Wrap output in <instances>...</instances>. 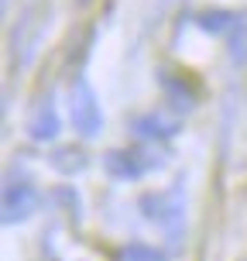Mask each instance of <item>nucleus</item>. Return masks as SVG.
<instances>
[{"label":"nucleus","instance_id":"obj_9","mask_svg":"<svg viewBox=\"0 0 247 261\" xmlns=\"http://www.w3.org/2000/svg\"><path fill=\"white\" fill-rule=\"evenodd\" d=\"M120 261H165V254L158 248H148V244H130V248L120 254Z\"/></svg>","mask_w":247,"mask_h":261},{"label":"nucleus","instance_id":"obj_7","mask_svg":"<svg viewBox=\"0 0 247 261\" xmlns=\"http://www.w3.org/2000/svg\"><path fill=\"white\" fill-rule=\"evenodd\" d=\"M196 24L203 28V31H209V35H227V31H237L240 28V17L230 11H206L196 17Z\"/></svg>","mask_w":247,"mask_h":261},{"label":"nucleus","instance_id":"obj_4","mask_svg":"<svg viewBox=\"0 0 247 261\" xmlns=\"http://www.w3.org/2000/svg\"><path fill=\"white\" fill-rule=\"evenodd\" d=\"M35 206H38V189L28 179H21V182L7 179V186H4V223L11 227V223L28 220L35 213Z\"/></svg>","mask_w":247,"mask_h":261},{"label":"nucleus","instance_id":"obj_5","mask_svg":"<svg viewBox=\"0 0 247 261\" xmlns=\"http://www.w3.org/2000/svg\"><path fill=\"white\" fill-rule=\"evenodd\" d=\"M130 130L148 144H165V141H172V138L179 134V120H169L165 114L151 110V114H141V117L130 120Z\"/></svg>","mask_w":247,"mask_h":261},{"label":"nucleus","instance_id":"obj_6","mask_svg":"<svg viewBox=\"0 0 247 261\" xmlns=\"http://www.w3.org/2000/svg\"><path fill=\"white\" fill-rule=\"evenodd\" d=\"M59 127H62V117H59L55 100L48 96V100H41V103L35 107V114H31V120H28V134H31V141L48 144V141L59 138Z\"/></svg>","mask_w":247,"mask_h":261},{"label":"nucleus","instance_id":"obj_3","mask_svg":"<svg viewBox=\"0 0 247 261\" xmlns=\"http://www.w3.org/2000/svg\"><path fill=\"white\" fill-rule=\"evenodd\" d=\"M141 210L148 213V220L158 223L161 230H169V234H179V227H182V217H185L182 189H172V193L148 196V199L141 203Z\"/></svg>","mask_w":247,"mask_h":261},{"label":"nucleus","instance_id":"obj_2","mask_svg":"<svg viewBox=\"0 0 247 261\" xmlns=\"http://www.w3.org/2000/svg\"><path fill=\"white\" fill-rule=\"evenodd\" d=\"M69 117H72V127L83 134V138H96L103 130V110H100V100L93 93L90 79L79 76L72 83V93H69Z\"/></svg>","mask_w":247,"mask_h":261},{"label":"nucleus","instance_id":"obj_8","mask_svg":"<svg viewBox=\"0 0 247 261\" xmlns=\"http://www.w3.org/2000/svg\"><path fill=\"white\" fill-rule=\"evenodd\" d=\"M52 165L62 169V172H83L86 169V155H79V151H72V148H62V151L52 158Z\"/></svg>","mask_w":247,"mask_h":261},{"label":"nucleus","instance_id":"obj_1","mask_svg":"<svg viewBox=\"0 0 247 261\" xmlns=\"http://www.w3.org/2000/svg\"><path fill=\"white\" fill-rule=\"evenodd\" d=\"M161 162H165L161 158V148L141 141V144H134V148H114V151H106L103 169L114 179H141L148 172H155Z\"/></svg>","mask_w":247,"mask_h":261}]
</instances>
